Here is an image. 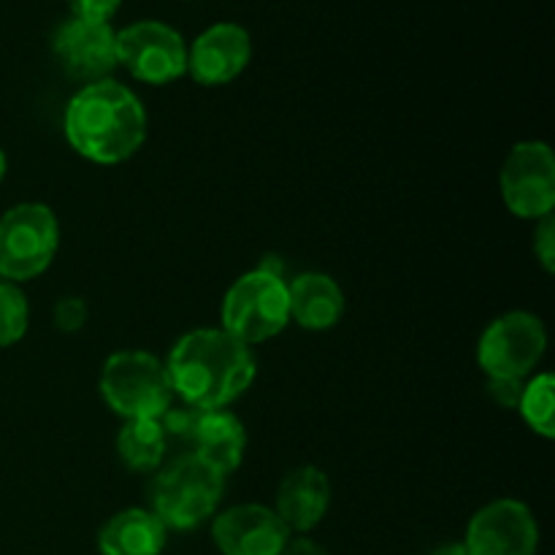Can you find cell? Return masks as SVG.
<instances>
[{
    "instance_id": "1",
    "label": "cell",
    "mask_w": 555,
    "mask_h": 555,
    "mask_svg": "<svg viewBox=\"0 0 555 555\" xmlns=\"http://www.w3.org/2000/svg\"><path fill=\"white\" fill-rule=\"evenodd\" d=\"M166 369L173 396L195 410H225L255 379L253 350L222 328L184 334Z\"/></svg>"
},
{
    "instance_id": "2",
    "label": "cell",
    "mask_w": 555,
    "mask_h": 555,
    "mask_svg": "<svg viewBox=\"0 0 555 555\" xmlns=\"http://www.w3.org/2000/svg\"><path fill=\"white\" fill-rule=\"evenodd\" d=\"M63 125L68 144L101 166L128 160L146 141L144 103L114 79L81 87L65 106Z\"/></svg>"
},
{
    "instance_id": "3",
    "label": "cell",
    "mask_w": 555,
    "mask_h": 555,
    "mask_svg": "<svg viewBox=\"0 0 555 555\" xmlns=\"http://www.w3.org/2000/svg\"><path fill=\"white\" fill-rule=\"evenodd\" d=\"M225 491V477L193 453L157 469L150 486V509L166 529L190 531L215 518Z\"/></svg>"
},
{
    "instance_id": "4",
    "label": "cell",
    "mask_w": 555,
    "mask_h": 555,
    "mask_svg": "<svg viewBox=\"0 0 555 555\" xmlns=\"http://www.w3.org/2000/svg\"><path fill=\"white\" fill-rule=\"evenodd\" d=\"M101 396L125 421H160L177 399L166 363L141 350L114 352L103 363Z\"/></svg>"
},
{
    "instance_id": "5",
    "label": "cell",
    "mask_w": 555,
    "mask_h": 555,
    "mask_svg": "<svg viewBox=\"0 0 555 555\" xmlns=\"http://www.w3.org/2000/svg\"><path fill=\"white\" fill-rule=\"evenodd\" d=\"M291 323L287 282L274 271L255 269L238 276L222 298V331L244 345L274 339Z\"/></svg>"
},
{
    "instance_id": "6",
    "label": "cell",
    "mask_w": 555,
    "mask_h": 555,
    "mask_svg": "<svg viewBox=\"0 0 555 555\" xmlns=\"http://www.w3.org/2000/svg\"><path fill=\"white\" fill-rule=\"evenodd\" d=\"M60 225L47 204H16L0 217V276L5 282L36 280L52 266Z\"/></svg>"
},
{
    "instance_id": "7",
    "label": "cell",
    "mask_w": 555,
    "mask_h": 555,
    "mask_svg": "<svg viewBox=\"0 0 555 555\" xmlns=\"http://www.w3.org/2000/svg\"><path fill=\"white\" fill-rule=\"evenodd\" d=\"M117 65L144 85H171L188 74V43L166 22H130L117 30Z\"/></svg>"
},
{
    "instance_id": "8",
    "label": "cell",
    "mask_w": 555,
    "mask_h": 555,
    "mask_svg": "<svg viewBox=\"0 0 555 555\" xmlns=\"http://www.w3.org/2000/svg\"><path fill=\"white\" fill-rule=\"evenodd\" d=\"M547 331L531 312H507L493 320L480 336L477 361L488 377L526 379L542 361Z\"/></svg>"
},
{
    "instance_id": "9",
    "label": "cell",
    "mask_w": 555,
    "mask_h": 555,
    "mask_svg": "<svg viewBox=\"0 0 555 555\" xmlns=\"http://www.w3.org/2000/svg\"><path fill=\"white\" fill-rule=\"evenodd\" d=\"M504 206L520 220L553 215L555 206V157L545 141H520L509 150L502 166Z\"/></svg>"
},
{
    "instance_id": "10",
    "label": "cell",
    "mask_w": 555,
    "mask_h": 555,
    "mask_svg": "<svg viewBox=\"0 0 555 555\" xmlns=\"http://www.w3.org/2000/svg\"><path fill=\"white\" fill-rule=\"evenodd\" d=\"M52 54L70 79L85 85L112 79V70L117 68V30L112 22L70 16L54 30Z\"/></svg>"
},
{
    "instance_id": "11",
    "label": "cell",
    "mask_w": 555,
    "mask_h": 555,
    "mask_svg": "<svg viewBox=\"0 0 555 555\" xmlns=\"http://www.w3.org/2000/svg\"><path fill=\"white\" fill-rule=\"evenodd\" d=\"M464 547L469 555H537L540 526L524 502L496 499L469 520Z\"/></svg>"
},
{
    "instance_id": "12",
    "label": "cell",
    "mask_w": 555,
    "mask_h": 555,
    "mask_svg": "<svg viewBox=\"0 0 555 555\" xmlns=\"http://www.w3.org/2000/svg\"><path fill=\"white\" fill-rule=\"evenodd\" d=\"M211 540L222 555H282L291 531L266 504H236L217 515Z\"/></svg>"
},
{
    "instance_id": "13",
    "label": "cell",
    "mask_w": 555,
    "mask_h": 555,
    "mask_svg": "<svg viewBox=\"0 0 555 555\" xmlns=\"http://www.w3.org/2000/svg\"><path fill=\"white\" fill-rule=\"evenodd\" d=\"M253 60V38L236 22L206 27L188 49V74L204 87L231 85Z\"/></svg>"
},
{
    "instance_id": "14",
    "label": "cell",
    "mask_w": 555,
    "mask_h": 555,
    "mask_svg": "<svg viewBox=\"0 0 555 555\" xmlns=\"http://www.w3.org/2000/svg\"><path fill=\"white\" fill-rule=\"evenodd\" d=\"M331 504V482L318 466H298L276 491V509L291 534H309L318 529Z\"/></svg>"
},
{
    "instance_id": "15",
    "label": "cell",
    "mask_w": 555,
    "mask_h": 555,
    "mask_svg": "<svg viewBox=\"0 0 555 555\" xmlns=\"http://www.w3.org/2000/svg\"><path fill=\"white\" fill-rule=\"evenodd\" d=\"M188 444L193 448V455H198L204 464L228 477L242 466L244 450H247V431L233 412L198 410Z\"/></svg>"
},
{
    "instance_id": "16",
    "label": "cell",
    "mask_w": 555,
    "mask_h": 555,
    "mask_svg": "<svg viewBox=\"0 0 555 555\" xmlns=\"http://www.w3.org/2000/svg\"><path fill=\"white\" fill-rule=\"evenodd\" d=\"M291 298V320L307 331H328L345 314V291L339 282L320 271L298 274L287 285Z\"/></svg>"
},
{
    "instance_id": "17",
    "label": "cell",
    "mask_w": 555,
    "mask_h": 555,
    "mask_svg": "<svg viewBox=\"0 0 555 555\" xmlns=\"http://www.w3.org/2000/svg\"><path fill=\"white\" fill-rule=\"evenodd\" d=\"M168 529L150 507H130L112 515L98 531L101 555H160Z\"/></svg>"
},
{
    "instance_id": "18",
    "label": "cell",
    "mask_w": 555,
    "mask_h": 555,
    "mask_svg": "<svg viewBox=\"0 0 555 555\" xmlns=\"http://www.w3.org/2000/svg\"><path fill=\"white\" fill-rule=\"evenodd\" d=\"M166 431L160 421H125L117 434V453L128 469L157 472L166 461Z\"/></svg>"
},
{
    "instance_id": "19",
    "label": "cell",
    "mask_w": 555,
    "mask_h": 555,
    "mask_svg": "<svg viewBox=\"0 0 555 555\" xmlns=\"http://www.w3.org/2000/svg\"><path fill=\"white\" fill-rule=\"evenodd\" d=\"M518 410L531 431L545 439L555 437V379L551 372L534 374L529 383H524Z\"/></svg>"
},
{
    "instance_id": "20",
    "label": "cell",
    "mask_w": 555,
    "mask_h": 555,
    "mask_svg": "<svg viewBox=\"0 0 555 555\" xmlns=\"http://www.w3.org/2000/svg\"><path fill=\"white\" fill-rule=\"evenodd\" d=\"M30 307L25 293L14 282L0 280V347H11L27 334Z\"/></svg>"
},
{
    "instance_id": "21",
    "label": "cell",
    "mask_w": 555,
    "mask_h": 555,
    "mask_svg": "<svg viewBox=\"0 0 555 555\" xmlns=\"http://www.w3.org/2000/svg\"><path fill=\"white\" fill-rule=\"evenodd\" d=\"M87 314L90 312H87L85 298H63V301H57V307H54V328L63 331V334H76V331L85 328Z\"/></svg>"
},
{
    "instance_id": "22",
    "label": "cell",
    "mask_w": 555,
    "mask_h": 555,
    "mask_svg": "<svg viewBox=\"0 0 555 555\" xmlns=\"http://www.w3.org/2000/svg\"><path fill=\"white\" fill-rule=\"evenodd\" d=\"M534 255H537V260L542 263V269H545L547 274H553L555 271V220H553V215L542 217L540 225H537Z\"/></svg>"
},
{
    "instance_id": "23",
    "label": "cell",
    "mask_w": 555,
    "mask_h": 555,
    "mask_svg": "<svg viewBox=\"0 0 555 555\" xmlns=\"http://www.w3.org/2000/svg\"><path fill=\"white\" fill-rule=\"evenodd\" d=\"M70 14L76 20H90V22H112L122 0H68Z\"/></svg>"
},
{
    "instance_id": "24",
    "label": "cell",
    "mask_w": 555,
    "mask_h": 555,
    "mask_svg": "<svg viewBox=\"0 0 555 555\" xmlns=\"http://www.w3.org/2000/svg\"><path fill=\"white\" fill-rule=\"evenodd\" d=\"M526 379H507V377H488V396L496 401L502 410H515L524 396Z\"/></svg>"
},
{
    "instance_id": "25",
    "label": "cell",
    "mask_w": 555,
    "mask_h": 555,
    "mask_svg": "<svg viewBox=\"0 0 555 555\" xmlns=\"http://www.w3.org/2000/svg\"><path fill=\"white\" fill-rule=\"evenodd\" d=\"M282 555H331V553L325 551L320 542H314L312 537L291 534V540H287V545H285V551H282Z\"/></svg>"
},
{
    "instance_id": "26",
    "label": "cell",
    "mask_w": 555,
    "mask_h": 555,
    "mask_svg": "<svg viewBox=\"0 0 555 555\" xmlns=\"http://www.w3.org/2000/svg\"><path fill=\"white\" fill-rule=\"evenodd\" d=\"M431 555H469V551L464 547V542H459V545H442L437 547Z\"/></svg>"
},
{
    "instance_id": "27",
    "label": "cell",
    "mask_w": 555,
    "mask_h": 555,
    "mask_svg": "<svg viewBox=\"0 0 555 555\" xmlns=\"http://www.w3.org/2000/svg\"><path fill=\"white\" fill-rule=\"evenodd\" d=\"M5 168H9V163H5L3 150H0V182H3V177H5Z\"/></svg>"
}]
</instances>
